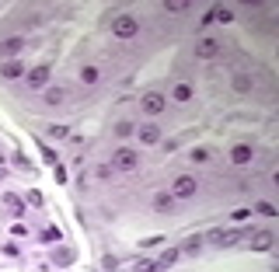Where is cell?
I'll list each match as a JSON object with an SVG mask.
<instances>
[{
	"instance_id": "1",
	"label": "cell",
	"mask_w": 279,
	"mask_h": 272,
	"mask_svg": "<svg viewBox=\"0 0 279 272\" xmlns=\"http://www.w3.org/2000/svg\"><path fill=\"white\" fill-rule=\"evenodd\" d=\"M164 108H168V98H164L161 91H147V94L140 98V112H143V115H150V119H154V115H161Z\"/></svg>"
},
{
	"instance_id": "17",
	"label": "cell",
	"mask_w": 279,
	"mask_h": 272,
	"mask_svg": "<svg viewBox=\"0 0 279 272\" xmlns=\"http://www.w3.org/2000/svg\"><path fill=\"white\" fill-rule=\"evenodd\" d=\"M178 258H182V251H178V248H168V251L157 258V269H168V265H175Z\"/></svg>"
},
{
	"instance_id": "24",
	"label": "cell",
	"mask_w": 279,
	"mask_h": 272,
	"mask_svg": "<svg viewBox=\"0 0 279 272\" xmlns=\"http://www.w3.org/2000/svg\"><path fill=\"white\" fill-rule=\"evenodd\" d=\"M136 129H133V122H115V136L119 140H126V136H133Z\"/></svg>"
},
{
	"instance_id": "2",
	"label": "cell",
	"mask_w": 279,
	"mask_h": 272,
	"mask_svg": "<svg viewBox=\"0 0 279 272\" xmlns=\"http://www.w3.org/2000/svg\"><path fill=\"white\" fill-rule=\"evenodd\" d=\"M112 35H115V39H133V35H140V21L133 14H119V18L112 21Z\"/></svg>"
},
{
	"instance_id": "4",
	"label": "cell",
	"mask_w": 279,
	"mask_h": 272,
	"mask_svg": "<svg viewBox=\"0 0 279 272\" xmlns=\"http://www.w3.org/2000/svg\"><path fill=\"white\" fill-rule=\"evenodd\" d=\"M140 164V154L133 147H119L115 154H112V168H119V171H133Z\"/></svg>"
},
{
	"instance_id": "30",
	"label": "cell",
	"mask_w": 279,
	"mask_h": 272,
	"mask_svg": "<svg viewBox=\"0 0 279 272\" xmlns=\"http://www.w3.org/2000/svg\"><path fill=\"white\" fill-rule=\"evenodd\" d=\"M42 237H46V241H60V227H46Z\"/></svg>"
},
{
	"instance_id": "12",
	"label": "cell",
	"mask_w": 279,
	"mask_h": 272,
	"mask_svg": "<svg viewBox=\"0 0 279 272\" xmlns=\"http://www.w3.org/2000/svg\"><path fill=\"white\" fill-rule=\"evenodd\" d=\"M98 80H101V70H98V67H91V63H87V67H80V84L94 87Z\"/></svg>"
},
{
	"instance_id": "7",
	"label": "cell",
	"mask_w": 279,
	"mask_h": 272,
	"mask_svg": "<svg viewBox=\"0 0 279 272\" xmlns=\"http://www.w3.org/2000/svg\"><path fill=\"white\" fill-rule=\"evenodd\" d=\"M216 53H220V42H216V39H199V42H196V56H199V60H213V56H216Z\"/></svg>"
},
{
	"instance_id": "14",
	"label": "cell",
	"mask_w": 279,
	"mask_h": 272,
	"mask_svg": "<svg viewBox=\"0 0 279 272\" xmlns=\"http://www.w3.org/2000/svg\"><path fill=\"white\" fill-rule=\"evenodd\" d=\"M63 101H67V91L63 87H46V105H56L60 108Z\"/></svg>"
},
{
	"instance_id": "20",
	"label": "cell",
	"mask_w": 279,
	"mask_h": 272,
	"mask_svg": "<svg viewBox=\"0 0 279 272\" xmlns=\"http://www.w3.org/2000/svg\"><path fill=\"white\" fill-rule=\"evenodd\" d=\"M4 203H7V209H11L14 216H25V206H21L18 196H11V192H7V196H4Z\"/></svg>"
},
{
	"instance_id": "19",
	"label": "cell",
	"mask_w": 279,
	"mask_h": 272,
	"mask_svg": "<svg viewBox=\"0 0 279 272\" xmlns=\"http://www.w3.org/2000/svg\"><path fill=\"white\" fill-rule=\"evenodd\" d=\"M199 248H203V237L196 234V237H189V241H185L178 251H182V255H199Z\"/></svg>"
},
{
	"instance_id": "10",
	"label": "cell",
	"mask_w": 279,
	"mask_h": 272,
	"mask_svg": "<svg viewBox=\"0 0 279 272\" xmlns=\"http://www.w3.org/2000/svg\"><path fill=\"white\" fill-rule=\"evenodd\" d=\"M46 84H49V67L28 70V87H46Z\"/></svg>"
},
{
	"instance_id": "23",
	"label": "cell",
	"mask_w": 279,
	"mask_h": 272,
	"mask_svg": "<svg viewBox=\"0 0 279 272\" xmlns=\"http://www.w3.org/2000/svg\"><path fill=\"white\" fill-rule=\"evenodd\" d=\"M185 7H189L185 0H164V11H168V14H182Z\"/></svg>"
},
{
	"instance_id": "8",
	"label": "cell",
	"mask_w": 279,
	"mask_h": 272,
	"mask_svg": "<svg viewBox=\"0 0 279 272\" xmlns=\"http://www.w3.org/2000/svg\"><path fill=\"white\" fill-rule=\"evenodd\" d=\"M251 248L255 251H269L272 248V230H255L251 234Z\"/></svg>"
},
{
	"instance_id": "22",
	"label": "cell",
	"mask_w": 279,
	"mask_h": 272,
	"mask_svg": "<svg viewBox=\"0 0 279 272\" xmlns=\"http://www.w3.org/2000/svg\"><path fill=\"white\" fill-rule=\"evenodd\" d=\"M213 21H234V7H213Z\"/></svg>"
},
{
	"instance_id": "13",
	"label": "cell",
	"mask_w": 279,
	"mask_h": 272,
	"mask_svg": "<svg viewBox=\"0 0 279 272\" xmlns=\"http://www.w3.org/2000/svg\"><path fill=\"white\" fill-rule=\"evenodd\" d=\"M171 206H175V196H171V192H157V196H154V209H157V213H171Z\"/></svg>"
},
{
	"instance_id": "27",
	"label": "cell",
	"mask_w": 279,
	"mask_h": 272,
	"mask_svg": "<svg viewBox=\"0 0 279 272\" xmlns=\"http://www.w3.org/2000/svg\"><path fill=\"white\" fill-rule=\"evenodd\" d=\"M49 136H53V140H67L70 129H67V126H49Z\"/></svg>"
},
{
	"instance_id": "28",
	"label": "cell",
	"mask_w": 279,
	"mask_h": 272,
	"mask_svg": "<svg viewBox=\"0 0 279 272\" xmlns=\"http://www.w3.org/2000/svg\"><path fill=\"white\" fill-rule=\"evenodd\" d=\"M255 209H258L262 216H276V206H272V203H258Z\"/></svg>"
},
{
	"instance_id": "5",
	"label": "cell",
	"mask_w": 279,
	"mask_h": 272,
	"mask_svg": "<svg viewBox=\"0 0 279 272\" xmlns=\"http://www.w3.org/2000/svg\"><path fill=\"white\" fill-rule=\"evenodd\" d=\"M251 157H255V150H251L248 143H237V147L230 150V164H237V168H244V164H251Z\"/></svg>"
},
{
	"instance_id": "29",
	"label": "cell",
	"mask_w": 279,
	"mask_h": 272,
	"mask_svg": "<svg viewBox=\"0 0 279 272\" xmlns=\"http://www.w3.org/2000/svg\"><path fill=\"white\" fill-rule=\"evenodd\" d=\"M251 216V209H234V223H244Z\"/></svg>"
},
{
	"instance_id": "25",
	"label": "cell",
	"mask_w": 279,
	"mask_h": 272,
	"mask_svg": "<svg viewBox=\"0 0 279 272\" xmlns=\"http://www.w3.org/2000/svg\"><path fill=\"white\" fill-rule=\"evenodd\" d=\"M133 272H157V262H150V258H140L136 265H133Z\"/></svg>"
},
{
	"instance_id": "21",
	"label": "cell",
	"mask_w": 279,
	"mask_h": 272,
	"mask_svg": "<svg viewBox=\"0 0 279 272\" xmlns=\"http://www.w3.org/2000/svg\"><path fill=\"white\" fill-rule=\"evenodd\" d=\"M53 258H56V265H70L73 262V248H56Z\"/></svg>"
},
{
	"instance_id": "26",
	"label": "cell",
	"mask_w": 279,
	"mask_h": 272,
	"mask_svg": "<svg viewBox=\"0 0 279 272\" xmlns=\"http://www.w3.org/2000/svg\"><path fill=\"white\" fill-rule=\"evenodd\" d=\"M192 161H196V164H206V161H209V150H206V147H196V150H192Z\"/></svg>"
},
{
	"instance_id": "3",
	"label": "cell",
	"mask_w": 279,
	"mask_h": 272,
	"mask_svg": "<svg viewBox=\"0 0 279 272\" xmlns=\"http://www.w3.org/2000/svg\"><path fill=\"white\" fill-rule=\"evenodd\" d=\"M196 192H199V182H196L192 175H178L175 185H171V196H175V199H192Z\"/></svg>"
},
{
	"instance_id": "16",
	"label": "cell",
	"mask_w": 279,
	"mask_h": 272,
	"mask_svg": "<svg viewBox=\"0 0 279 272\" xmlns=\"http://www.w3.org/2000/svg\"><path fill=\"white\" fill-rule=\"evenodd\" d=\"M171 98H175L178 105H185V101H192V87H189V84H175V91H171Z\"/></svg>"
},
{
	"instance_id": "11",
	"label": "cell",
	"mask_w": 279,
	"mask_h": 272,
	"mask_svg": "<svg viewBox=\"0 0 279 272\" xmlns=\"http://www.w3.org/2000/svg\"><path fill=\"white\" fill-rule=\"evenodd\" d=\"M136 136H140V143H161V129H157L154 122L140 126V129H136Z\"/></svg>"
},
{
	"instance_id": "9",
	"label": "cell",
	"mask_w": 279,
	"mask_h": 272,
	"mask_svg": "<svg viewBox=\"0 0 279 272\" xmlns=\"http://www.w3.org/2000/svg\"><path fill=\"white\" fill-rule=\"evenodd\" d=\"M21 49H25V39H21V35H14V39H4V42H0V56H18Z\"/></svg>"
},
{
	"instance_id": "31",
	"label": "cell",
	"mask_w": 279,
	"mask_h": 272,
	"mask_svg": "<svg viewBox=\"0 0 279 272\" xmlns=\"http://www.w3.org/2000/svg\"><path fill=\"white\" fill-rule=\"evenodd\" d=\"M154 244H164V237H143L140 248H154Z\"/></svg>"
},
{
	"instance_id": "15",
	"label": "cell",
	"mask_w": 279,
	"mask_h": 272,
	"mask_svg": "<svg viewBox=\"0 0 279 272\" xmlns=\"http://www.w3.org/2000/svg\"><path fill=\"white\" fill-rule=\"evenodd\" d=\"M21 73H25V67H21V63H18V60H11V63H7V67L0 70V77H4V80H18V77H21Z\"/></svg>"
},
{
	"instance_id": "18",
	"label": "cell",
	"mask_w": 279,
	"mask_h": 272,
	"mask_svg": "<svg viewBox=\"0 0 279 272\" xmlns=\"http://www.w3.org/2000/svg\"><path fill=\"white\" fill-rule=\"evenodd\" d=\"M251 87H255V84H251L248 73H237V77H234V91H237V94H248Z\"/></svg>"
},
{
	"instance_id": "6",
	"label": "cell",
	"mask_w": 279,
	"mask_h": 272,
	"mask_svg": "<svg viewBox=\"0 0 279 272\" xmlns=\"http://www.w3.org/2000/svg\"><path fill=\"white\" fill-rule=\"evenodd\" d=\"M209 241L220 244V248H230V244L241 241V234H237V230H209Z\"/></svg>"
}]
</instances>
